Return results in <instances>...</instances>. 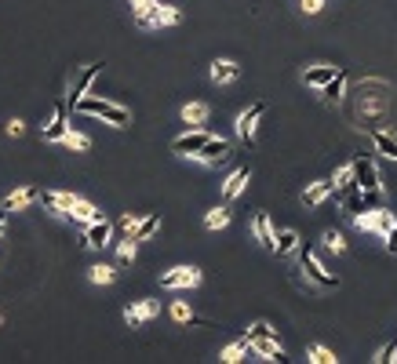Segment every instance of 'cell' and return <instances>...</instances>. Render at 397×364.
I'll return each instance as SVG.
<instances>
[{
    "instance_id": "11",
    "label": "cell",
    "mask_w": 397,
    "mask_h": 364,
    "mask_svg": "<svg viewBox=\"0 0 397 364\" xmlns=\"http://www.w3.org/2000/svg\"><path fill=\"white\" fill-rule=\"evenodd\" d=\"M157 310H161V306L153 303V299H139V303H132V306L124 310V321L132 324V328H139V324H146V321L157 317Z\"/></svg>"
},
{
    "instance_id": "21",
    "label": "cell",
    "mask_w": 397,
    "mask_h": 364,
    "mask_svg": "<svg viewBox=\"0 0 397 364\" xmlns=\"http://www.w3.org/2000/svg\"><path fill=\"white\" fill-rule=\"evenodd\" d=\"M274 252H277V255H292V252H299V233H296V230H281V233H277Z\"/></svg>"
},
{
    "instance_id": "16",
    "label": "cell",
    "mask_w": 397,
    "mask_h": 364,
    "mask_svg": "<svg viewBox=\"0 0 397 364\" xmlns=\"http://www.w3.org/2000/svg\"><path fill=\"white\" fill-rule=\"evenodd\" d=\"M37 197H41L37 190H30V186H19V190H11L8 197H4V212H22V208H26V204H33Z\"/></svg>"
},
{
    "instance_id": "6",
    "label": "cell",
    "mask_w": 397,
    "mask_h": 364,
    "mask_svg": "<svg viewBox=\"0 0 397 364\" xmlns=\"http://www.w3.org/2000/svg\"><path fill=\"white\" fill-rule=\"evenodd\" d=\"M201 270L197 266H175L168 273H161V288H197Z\"/></svg>"
},
{
    "instance_id": "22",
    "label": "cell",
    "mask_w": 397,
    "mask_h": 364,
    "mask_svg": "<svg viewBox=\"0 0 397 364\" xmlns=\"http://www.w3.org/2000/svg\"><path fill=\"white\" fill-rule=\"evenodd\" d=\"M343 88H347V73L339 70V73L321 88V99H325V102H339V99H343Z\"/></svg>"
},
{
    "instance_id": "29",
    "label": "cell",
    "mask_w": 397,
    "mask_h": 364,
    "mask_svg": "<svg viewBox=\"0 0 397 364\" xmlns=\"http://www.w3.org/2000/svg\"><path fill=\"white\" fill-rule=\"evenodd\" d=\"M226 223H230V212H226V208H212V212L204 215V226H208V230H223Z\"/></svg>"
},
{
    "instance_id": "4",
    "label": "cell",
    "mask_w": 397,
    "mask_h": 364,
    "mask_svg": "<svg viewBox=\"0 0 397 364\" xmlns=\"http://www.w3.org/2000/svg\"><path fill=\"white\" fill-rule=\"evenodd\" d=\"M135 19H139V26H150V30H161V26H175L179 19V8H168V4H143V8H135Z\"/></svg>"
},
{
    "instance_id": "35",
    "label": "cell",
    "mask_w": 397,
    "mask_h": 364,
    "mask_svg": "<svg viewBox=\"0 0 397 364\" xmlns=\"http://www.w3.org/2000/svg\"><path fill=\"white\" fill-rule=\"evenodd\" d=\"M397 361V346L390 343V346H383L379 354H376V364H394Z\"/></svg>"
},
{
    "instance_id": "38",
    "label": "cell",
    "mask_w": 397,
    "mask_h": 364,
    "mask_svg": "<svg viewBox=\"0 0 397 364\" xmlns=\"http://www.w3.org/2000/svg\"><path fill=\"white\" fill-rule=\"evenodd\" d=\"M387 252L390 255H397V223L390 226V233H387Z\"/></svg>"
},
{
    "instance_id": "17",
    "label": "cell",
    "mask_w": 397,
    "mask_h": 364,
    "mask_svg": "<svg viewBox=\"0 0 397 364\" xmlns=\"http://www.w3.org/2000/svg\"><path fill=\"white\" fill-rule=\"evenodd\" d=\"M237 62H230V59H215L212 62V81L215 84H234L237 81Z\"/></svg>"
},
{
    "instance_id": "33",
    "label": "cell",
    "mask_w": 397,
    "mask_h": 364,
    "mask_svg": "<svg viewBox=\"0 0 397 364\" xmlns=\"http://www.w3.org/2000/svg\"><path fill=\"white\" fill-rule=\"evenodd\" d=\"M310 361L314 364H336V354L325 350V346H310Z\"/></svg>"
},
{
    "instance_id": "37",
    "label": "cell",
    "mask_w": 397,
    "mask_h": 364,
    "mask_svg": "<svg viewBox=\"0 0 397 364\" xmlns=\"http://www.w3.org/2000/svg\"><path fill=\"white\" fill-rule=\"evenodd\" d=\"M321 8H325V0H303V11H306V15H317Z\"/></svg>"
},
{
    "instance_id": "41",
    "label": "cell",
    "mask_w": 397,
    "mask_h": 364,
    "mask_svg": "<svg viewBox=\"0 0 397 364\" xmlns=\"http://www.w3.org/2000/svg\"><path fill=\"white\" fill-rule=\"evenodd\" d=\"M143 4H153V0H132V8H143Z\"/></svg>"
},
{
    "instance_id": "15",
    "label": "cell",
    "mask_w": 397,
    "mask_h": 364,
    "mask_svg": "<svg viewBox=\"0 0 397 364\" xmlns=\"http://www.w3.org/2000/svg\"><path fill=\"white\" fill-rule=\"evenodd\" d=\"M248 179H252V172H248V168H237V172L223 182V201H234V197H241V193H245V186H248Z\"/></svg>"
},
{
    "instance_id": "1",
    "label": "cell",
    "mask_w": 397,
    "mask_h": 364,
    "mask_svg": "<svg viewBox=\"0 0 397 364\" xmlns=\"http://www.w3.org/2000/svg\"><path fill=\"white\" fill-rule=\"evenodd\" d=\"M77 113H88V117H99V121H106L113 128H128L132 124V113H128L124 106H117V102H106V99H92L84 95L81 102H73Z\"/></svg>"
},
{
    "instance_id": "40",
    "label": "cell",
    "mask_w": 397,
    "mask_h": 364,
    "mask_svg": "<svg viewBox=\"0 0 397 364\" xmlns=\"http://www.w3.org/2000/svg\"><path fill=\"white\" fill-rule=\"evenodd\" d=\"M4 226H8V212L0 208V233H4Z\"/></svg>"
},
{
    "instance_id": "20",
    "label": "cell",
    "mask_w": 397,
    "mask_h": 364,
    "mask_svg": "<svg viewBox=\"0 0 397 364\" xmlns=\"http://www.w3.org/2000/svg\"><path fill=\"white\" fill-rule=\"evenodd\" d=\"M255 237H259L263 248H270V252H274L277 233H274V226H270V215H255Z\"/></svg>"
},
{
    "instance_id": "36",
    "label": "cell",
    "mask_w": 397,
    "mask_h": 364,
    "mask_svg": "<svg viewBox=\"0 0 397 364\" xmlns=\"http://www.w3.org/2000/svg\"><path fill=\"white\" fill-rule=\"evenodd\" d=\"M121 230L128 233V237H132V233L139 230V219H135V215H124V219H121Z\"/></svg>"
},
{
    "instance_id": "39",
    "label": "cell",
    "mask_w": 397,
    "mask_h": 364,
    "mask_svg": "<svg viewBox=\"0 0 397 364\" xmlns=\"http://www.w3.org/2000/svg\"><path fill=\"white\" fill-rule=\"evenodd\" d=\"M8 135L19 139V135H22V121H11V124H8Z\"/></svg>"
},
{
    "instance_id": "8",
    "label": "cell",
    "mask_w": 397,
    "mask_h": 364,
    "mask_svg": "<svg viewBox=\"0 0 397 364\" xmlns=\"http://www.w3.org/2000/svg\"><path fill=\"white\" fill-rule=\"evenodd\" d=\"M263 113H266V102H252V106L237 117V139L241 142H252L255 139V128H259Z\"/></svg>"
},
{
    "instance_id": "26",
    "label": "cell",
    "mask_w": 397,
    "mask_h": 364,
    "mask_svg": "<svg viewBox=\"0 0 397 364\" xmlns=\"http://www.w3.org/2000/svg\"><path fill=\"white\" fill-rule=\"evenodd\" d=\"M183 121L186 124H204L208 121V106H204V102H190V106H183Z\"/></svg>"
},
{
    "instance_id": "19",
    "label": "cell",
    "mask_w": 397,
    "mask_h": 364,
    "mask_svg": "<svg viewBox=\"0 0 397 364\" xmlns=\"http://www.w3.org/2000/svg\"><path fill=\"white\" fill-rule=\"evenodd\" d=\"M328 193H336V190H332V182H314V186H306V190H303V204L317 208V204H325V201H328Z\"/></svg>"
},
{
    "instance_id": "12",
    "label": "cell",
    "mask_w": 397,
    "mask_h": 364,
    "mask_svg": "<svg viewBox=\"0 0 397 364\" xmlns=\"http://www.w3.org/2000/svg\"><path fill=\"white\" fill-rule=\"evenodd\" d=\"M102 73V62H95V66H84L81 73H77V81H73V88H70V106L73 102H81L84 95H88V88L95 84V77Z\"/></svg>"
},
{
    "instance_id": "5",
    "label": "cell",
    "mask_w": 397,
    "mask_h": 364,
    "mask_svg": "<svg viewBox=\"0 0 397 364\" xmlns=\"http://www.w3.org/2000/svg\"><path fill=\"white\" fill-rule=\"evenodd\" d=\"M394 223H397V219H394V212H387V208H365V212L354 215V226H357V230L379 233V237H387Z\"/></svg>"
},
{
    "instance_id": "7",
    "label": "cell",
    "mask_w": 397,
    "mask_h": 364,
    "mask_svg": "<svg viewBox=\"0 0 397 364\" xmlns=\"http://www.w3.org/2000/svg\"><path fill=\"white\" fill-rule=\"evenodd\" d=\"M299 263H303L306 277H310L314 284H321V288H339V277H336V273H328L321 263H317V255H314V252H303V255H299Z\"/></svg>"
},
{
    "instance_id": "3",
    "label": "cell",
    "mask_w": 397,
    "mask_h": 364,
    "mask_svg": "<svg viewBox=\"0 0 397 364\" xmlns=\"http://www.w3.org/2000/svg\"><path fill=\"white\" fill-rule=\"evenodd\" d=\"M350 164H354V186L376 201L379 193H383V179H379V172H376V161H372V157H354Z\"/></svg>"
},
{
    "instance_id": "18",
    "label": "cell",
    "mask_w": 397,
    "mask_h": 364,
    "mask_svg": "<svg viewBox=\"0 0 397 364\" xmlns=\"http://www.w3.org/2000/svg\"><path fill=\"white\" fill-rule=\"evenodd\" d=\"M372 146H376L387 161L397 164V135H394V132H372Z\"/></svg>"
},
{
    "instance_id": "14",
    "label": "cell",
    "mask_w": 397,
    "mask_h": 364,
    "mask_svg": "<svg viewBox=\"0 0 397 364\" xmlns=\"http://www.w3.org/2000/svg\"><path fill=\"white\" fill-rule=\"evenodd\" d=\"M204 142H208V132H201V128H197V132L179 135V139L172 142V150H175V153H183V157H194V153L204 146Z\"/></svg>"
},
{
    "instance_id": "10",
    "label": "cell",
    "mask_w": 397,
    "mask_h": 364,
    "mask_svg": "<svg viewBox=\"0 0 397 364\" xmlns=\"http://www.w3.org/2000/svg\"><path fill=\"white\" fill-rule=\"evenodd\" d=\"M110 237H113V226L106 223V219L84 226V248H110Z\"/></svg>"
},
{
    "instance_id": "23",
    "label": "cell",
    "mask_w": 397,
    "mask_h": 364,
    "mask_svg": "<svg viewBox=\"0 0 397 364\" xmlns=\"http://www.w3.org/2000/svg\"><path fill=\"white\" fill-rule=\"evenodd\" d=\"M336 73H339L336 66H310V70H306V84H310V88H325Z\"/></svg>"
},
{
    "instance_id": "32",
    "label": "cell",
    "mask_w": 397,
    "mask_h": 364,
    "mask_svg": "<svg viewBox=\"0 0 397 364\" xmlns=\"http://www.w3.org/2000/svg\"><path fill=\"white\" fill-rule=\"evenodd\" d=\"M88 277H92L95 284H113V277H117V273H113L110 266H92V273H88Z\"/></svg>"
},
{
    "instance_id": "30",
    "label": "cell",
    "mask_w": 397,
    "mask_h": 364,
    "mask_svg": "<svg viewBox=\"0 0 397 364\" xmlns=\"http://www.w3.org/2000/svg\"><path fill=\"white\" fill-rule=\"evenodd\" d=\"M62 142H66L70 150H77V153H88V150H92V139H88V135H77V132H70Z\"/></svg>"
},
{
    "instance_id": "34",
    "label": "cell",
    "mask_w": 397,
    "mask_h": 364,
    "mask_svg": "<svg viewBox=\"0 0 397 364\" xmlns=\"http://www.w3.org/2000/svg\"><path fill=\"white\" fill-rule=\"evenodd\" d=\"M117 255H121V263H135V241L128 237V241L121 244V248H117Z\"/></svg>"
},
{
    "instance_id": "31",
    "label": "cell",
    "mask_w": 397,
    "mask_h": 364,
    "mask_svg": "<svg viewBox=\"0 0 397 364\" xmlns=\"http://www.w3.org/2000/svg\"><path fill=\"white\" fill-rule=\"evenodd\" d=\"M325 248H328V252H336V255H339V252H347V241H343V233H339V230H328V233H325Z\"/></svg>"
},
{
    "instance_id": "28",
    "label": "cell",
    "mask_w": 397,
    "mask_h": 364,
    "mask_svg": "<svg viewBox=\"0 0 397 364\" xmlns=\"http://www.w3.org/2000/svg\"><path fill=\"white\" fill-rule=\"evenodd\" d=\"M172 317H175L179 324H208V321H201V317L194 314V310L183 306V303H175V306H172Z\"/></svg>"
},
{
    "instance_id": "25",
    "label": "cell",
    "mask_w": 397,
    "mask_h": 364,
    "mask_svg": "<svg viewBox=\"0 0 397 364\" xmlns=\"http://www.w3.org/2000/svg\"><path fill=\"white\" fill-rule=\"evenodd\" d=\"M248 350H252V339H248V335H245V339H237V343H230V346L223 350V361H226V364H237L241 357H245V354H248Z\"/></svg>"
},
{
    "instance_id": "24",
    "label": "cell",
    "mask_w": 397,
    "mask_h": 364,
    "mask_svg": "<svg viewBox=\"0 0 397 364\" xmlns=\"http://www.w3.org/2000/svg\"><path fill=\"white\" fill-rule=\"evenodd\" d=\"M157 226H161V215H157V212L146 215V219H139V230L132 233V241H146V237H153V233H157Z\"/></svg>"
},
{
    "instance_id": "13",
    "label": "cell",
    "mask_w": 397,
    "mask_h": 364,
    "mask_svg": "<svg viewBox=\"0 0 397 364\" xmlns=\"http://www.w3.org/2000/svg\"><path fill=\"white\" fill-rule=\"evenodd\" d=\"M70 135V121H66V106H55V113H51V121L44 128V142H62Z\"/></svg>"
},
{
    "instance_id": "9",
    "label": "cell",
    "mask_w": 397,
    "mask_h": 364,
    "mask_svg": "<svg viewBox=\"0 0 397 364\" xmlns=\"http://www.w3.org/2000/svg\"><path fill=\"white\" fill-rule=\"evenodd\" d=\"M230 157V142L226 139H212L208 135V142L194 153V161H201V164H219V161H226Z\"/></svg>"
},
{
    "instance_id": "27",
    "label": "cell",
    "mask_w": 397,
    "mask_h": 364,
    "mask_svg": "<svg viewBox=\"0 0 397 364\" xmlns=\"http://www.w3.org/2000/svg\"><path fill=\"white\" fill-rule=\"evenodd\" d=\"M328 182H332V190H336V193H339V190H347V186H354V164H347V168H339V172L332 175Z\"/></svg>"
},
{
    "instance_id": "2",
    "label": "cell",
    "mask_w": 397,
    "mask_h": 364,
    "mask_svg": "<svg viewBox=\"0 0 397 364\" xmlns=\"http://www.w3.org/2000/svg\"><path fill=\"white\" fill-rule=\"evenodd\" d=\"M248 339H252V350L259 354L263 361H285V346H281L277 332L270 328V324H252L248 328Z\"/></svg>"
}]
</instances>
